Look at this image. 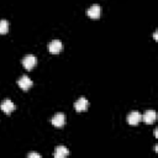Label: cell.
<instances>
[{"instance_id": "7c38bea8", "label": "cell", "mask_w": 158, "mask_h": 158, "mask_svg": "<svg viewBox=\"0 0 158 158\" xmlns=\"http://www.w3.org/2000/svg\"><path fill=\"white\" fill-rule=\"evenodd\" d=\"M27 157L28 158H41V154L40 153H28Z\"/></svg>"}, {"instance_id": "3957f363", "label": "cell", "mask_w": 158, "mask_h": 158, "mask_svg": "<svg viewBox=\"0 0 158 158\" xmlns=\"http://www.w3.org/2000/svg\"><path fill=\"white\" fill-rule=\"evenodd\" d=\"M32 80L27 77V75H22L21 78H19V80H17V85L22 89V90H28L31 86H32Z\"/></svg>"}, {"instance_id": "7a4b0ae2", "label": "cell", "mask_w": 158, "mask_h": 158, "mask_svg": "<svg viewBox=\"0 0 158 158\" xmlns=\"http://www.w3.org/2000/svg\"><path fill=\"white\" fill-rule=\"evenodd\" d=\"M141 121H142V115H141V112H138V111H132V112H130L128 116H127V122H128L130 125H132V126L139 123Z\"/></svg>"}, {"instance_id": "9c48e42d", "label": "cell", "mask_w": 158, "mask_h": 158, "mask_svg": "<svg viewBox=\"0 0 158 158\" xmlns=\"http://www.w3.org/2000/svg\"><path fill=\"white\" fill-rule=\"evenodd\" d=\"M156 117H157V115H156V111H153V110H147L143 115H142V120L146 122V123H153L154 121H156Z\"/></svg>"}, {"instance_id": "277c9868", "label": "cell", "mask_w": 158, "mask_h": 158, "mask_svg": "<svg viewBox=\"0 0 158 158\" xmlns=\"http://www.w3.org/2000/svg\"><path fill=\"white\" fill-rule=\"evenodd\" d=\"M62 49H63V44H62V42L59 40H53L52 42L48 43V51L51 53L56 54V53H59Z\"/></svg>"}, {"instance_id": "5b68a950", "label": "cell", "mask_w": 158, "mask_h": 158, "mask_svg": "<svg viewBox=\"0 0 158 158\" xmlns=\"http://www.w3.org/2000/svg\"><path fill=\"white\" fill-rule=\"evenodd\" d=\"M51 122H52V125L56 126V127H62V126L65 123V116H64V114H62V112L56 114V115L52 117Z\"/></svg>"}, {"instance_id": "30bf717a", "label": "cell", "mask_w": 158, "mask_h": 158, "mask_svg": "<svg viewBox=\"0 0 158 158\" xmlns=\"http://www.w3.org/2000/svg\"><path fill=\"white\" fill-rule=\"evenodd\" d=\"M69 154V151L64 147V146H58L56 147V151H54V157L56 158H63L65 156Z\"/></svg>"}, {"instance_id": "6da1fadb", "label": "cell", "mask_w": 158, "mask_h": 158, "mask_svg": "<svg viewBox=\"0 0 158 158\" xmlns=\"http://www.w3.org/2000/svg\"><path fill=\"white\" fill-rule=\"evenodd\" d=\"M36 63H37V59H36V57H35L33 54H27V56H25L23 59H22V65H23L27 70L32 69V68L36 65Z\"/></svg>"}, {"instance_id": "ba28073f", "label": "cell", "mask_w": 158, "mask_h": 158, "mask_svg": "<svg viewBox=\"0 0 158 158\" xmlns=\"http://www.w3.org/2000/svg\"><path fill=\"white\" fill-rule=\"evenodd\" d=\"M88 105H89V102H88V100H86L85 98H79V99L75 101L74 107H75V110H77L78 112H81V111H85V110L88 109Z\"/></svg>"}, {"instance_id": "52a82bcc", "label": "cell", "mask_w": 158, "mask_h": 158, "mask_svg": "<svg viewBox=\"0 0 158 158\" xmlns=\"http://www.w3.org/2000/svg\"><path fill=\"white\" fill-rule=\"evenodd\" d=\"M0 109L5 112V114H10L15 110V104L10 100V99H5L1 104H0Z\"/></svg>"}, {"instance_id": "8992f818", "label": "cell", "mask_w": 158, "mask_h": 158, "mask_svg": "<svg viewBox=\"0 0 158 158\" xmlns=\"http://www.w3.org/2000/svg\"><path fill=\"white\" fill-rule=\"evenodd\" d=\"M100 14H101V7H100L99 5H96V4L91 5V6L86 10V15H88L89 17H91V19H98V17L100 16Z\"/></svg>"}, {"instance_id": "8fae6325", "label": "cell", "mask_w": 158, "mask_h": 158, "mask_svg": "<svg viewBox=\"0 0 158 158\" xmlns=\"http://www.w3.org/2000/svg\"><path fill=\"white\" fill-rule=\"evenodd\" d=\"M9 31V22L6 20H0V33L4 35Z\"/></svg>"}]
</instances>
